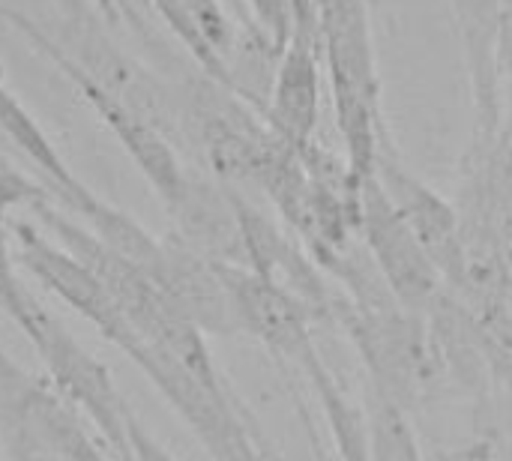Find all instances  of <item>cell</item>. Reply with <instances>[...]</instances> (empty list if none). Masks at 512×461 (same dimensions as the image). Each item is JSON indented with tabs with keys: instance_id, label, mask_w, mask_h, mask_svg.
Returning <instances> with one entry per match:
<instances>
[{
	"instance_id": "obj_17",
	"label": "cell",
	"mask_w": 512,
	"mask_h": 461,
	"mask_svg": "<svg viewBox=\"0 0 512 461\" xmlns=\"http://www.w3.org/2000/svg\"><path fill=\"white\" fill-rule=\"evenodd\" d=\"M498 66L501 81L512 84V0H498Z\"/></svg>"
},
{
	"instance_id": "obj_19",
	"label": "cell",
	"mask_w": 512,
	"mask_h": 461,
	"mask_svg": "<svg viewBox=\"0 0 512 461\" xmlns=\"http://www.w3.org/2000/svg\"><path fill=\"white\" fill-rule=\"evenodd\" d=\"M0 461H3V453H0Z\"/></svg>"
},
{
	"instance_id": "obj_12",
	"label": "cell",
	"mask_w": 512,
	"mask_h": 461,
	"mask_svg": "<svg viewBox=\"0 0 512 461\" xmlns=\"http://www.w3.org/2000/svg\"><path fill=\"white\" fill-rule=\"evenodd\" d=\"M153 3L159 15L168 21V27L174 30V36L204 66L210 81L234 90V72L228 57L237 45V33L222 0H153Z\"/></svg>"
},
{
	"instance_id": "obj_4",
	"label": "cell",
	"mask_w": 512,
	"mask_h": 461,
	"mask_svg": "<svg viewBox=\"0 0 512 461\" xmlns=\"http://www.w3.org/2000/svg\"><path fill=\"white\" fill-rule=\"evenodd\" d=\"M42 450L60 461H114L90 435L84 417L45 378L21 369L0 348V453Z\"/></svg>"
},
{
	"instance_id": "obj_14",
	"label": "cell",
	"mask_w": 512,
	"mask_h": 461,
	"mask_svg": "<svg viewBox=\"0 0 512 461\" xmlns=\"http://www.w3.org/2000/svg\"><path fill=\"white\" fill-rule=\"evenodd\" d=\"M363 461H423L411 414L372 387H369V423H366Z\"/></svg>"
},
{
	"instance_id": "obj_2",
	"label": "cell",
	"mask_w": 512,
	"mask_h": 461,
	"mask_svg": "<svg viewBox=\"0 0 512 461\" xmlns=\"http://www.w3.org/2000/svg\"><path fill=\"white\" fill-rule=\"evenodd\" d=\"M318 18L321 63L330 81V99L345 162L357 180L375 174L381 138L387 132L381 114V75L375 54V30L369 0H312Z\"/></svg>"
},
{
	"instance_id": "obj_16",
	"label": "cell",
	"mask_w": 512,
	"mask_h": 461,
	"mask_svg": "<svg viewBox=\"0 0 512 461\" xmlns=\"http://www.w3.org/2000/svg\"><path fill=\"white\" fill-rule=\"evenodd\" d=\"M447 461H512V441L501 432H492L489 438H480L471 447L453 453Z\"/></svg>"
},
{
	"instance_id": "obj_3",
	"label": "cell",
	"mask_w": 512,
	"mask_h": 461,
	"mask_svg": "<svg viewBox=\"0 0 512 461\" xmlns=\"http://www.w3.org/2000/svg\"><path fill=\"white\" fill-rule=\"evenodd\" d=\"M18 330L36 348L51 390L96 429L111 459L132 461L129 426L135 423V414L120 396L105 363H99L39 300H33Z\"/></svg>"
},
{
	"instance_id": "obj_7",
	"label": "cell",
	"mask_w": 512,
	"mask_h": 461,
	"mask_svg": "<svg viewBox=\"0 0 512 461\" xmlns=\"http://www.w3.org/2000/svg\"><path fill=\"white\" fill-rule=\"evenodd\" d=\"M375 180L393 201V207L402 213L432 264L438 267L444 285H459L468 276V243H465V225L462 213L450 207L432 186H426L417 174L408 171V165L399 159L390 129L381 138L378 159H375Z\"/></svg>"
},
{
	"instance_id": "obj_9",
	"label": "cell",
	"mask_w": 512,
	"mask_h": 461,
	"mask_svg": "<svg viewBox=\"0 0 512 461\" xmlns=\"http://www.w3.org/2000/svg\"><path fill=\"white\" fill-rule=\"evenodd\" d=\"M174 231L168 240L219 267H249L240 195L207 180L186 177L183 192L165 207Z\"/></svg>"
},
{
	"instance_id": "obj_20",
	"label": "cell",
	"mask_w": 512,
	"mask_h": 461,
	"mask_svg": "<svg viewBox=\"0 0 512 461\" xmlns=\"http://www.w3.org/2000/svg\"><path fill=\"white\" fill-rule=\"evenodd\" d=\"M510 87H512V84H510Z\"/></svg>"
},
{
	"instance_id": "obj_15",
	"label": "cell",
	"mask_w": 512,
	"mask_h": 461,
	"mask_svg": "<svg viewBox=\"0 0 512 461\" xmlns=\"http://www.w3.org/2000/svg\"><path fill=\"white\" fill-rule=\"evenodd\" d=\"M255 30L270 42L273 51L282 54L288 39L294 36L297 27L318 24L315 18V3L312 0H246Z\"/></svg>"
},
{
	"instance_id": "obj_6",
	"label": "cell",
	"mask_w": 512,
	"mask_h": 461,
	"mask_svg": "<svg viewBox=\"0 0 512 461\" xmlns=\"http://www.w3.org/2000/svg\"><path fill=\"white\" fill-rule=\"evenodd\" d=\"M12 255L15 267L24 270V276L39 282L48 294H54L60 303H66L72 312L90 321L102 333V339H108L123 354L132 348V327L126 324L108 288L96 279V273L87 264L69 255L60 243L48 240L33 225L12 222Z\"/></svg>"
},
{
	"instance_id": "obj_1",
	"label": "cell",
	"mask_w": 512,
	"mask_h": 461,
	"mask_svg": "<svg viewBox=\"0 0 512 461\" xmlns=\"http://www.w3.org/2000/svg\"><path fill=\"white\" fill-rule=\"evenodd\" d=\"M126 357L153 381L213 459L279 461L222 381L207 336L195 324L165 312L138 336Z\"/></svg>"
},
{
	"instance_id": "obj_18",
	"label": "cell",
	"mask_w": 512,
	"mask_h": 461,
	"mask_svg": "<svg viewBox=\"0 0 512 461\" xmlns=\"http://www.w3.org/2000/svg\"><path fill=\"white\" fill-rule=\"evenodd\" d=\"M129 450H132V461H174L168 456L165 447H159V444L141 429L138 420L129 426Z\"/></svg>"
},
{
	"instance_id": "obj_11",
	"label": "cell",
	"mask_w": 512,
	"mask_h": 461,
	"mask_svg": "<svg viewBox=\"0 0 512 461\" xmlns=\"http://www.w3.org/2000/svg\"><path fill=\"white\" fill-rule=\"evenodd\" d=\"M465 51L474 129H495L504 117V81L498 66V0H447Z\"/></svg>"
},
{
	"instance_id": "obj_5",
	"label": "cell",
	"mask_w": 512,
	"mask_h": 461,
	"mask_svg": "<svg viewBox=\"0 0 512 461\" xmlns=\"http://www.w3.org/2000/svg\"><path fill=\"white\" fill-rule=\"evenodd\" d=\"M357 234L384 285L408 312L423 315L438 303L444 279L375 174L360 180Z\"/></svg>"
},
{
	"instance_id": "obj_10",
	"label": "cell",
	"mask_w": 512,
	"mask_h": 461,
	"mask_svg": "<svg viewBox=\"0 0 512 461\" xmlns=\"http://www.w3.org/2000/svg\"><path fill=\"white\" fill-rule=\"evenodd\" d=\"M69 75L75 78V84H78L81 96L90 102V108L102 117V123L126 147V153L132 156V162L138 165V171L150 180V186L159 195V201L165 207H171L174 198L183 192L189 174L180 168V162L174 156V147L168 144L165 132H159L150 120H144L138 111H132L129 105H123L111 90H105L84 69H75L72 66Z\"/></svg>"
},
{
	"instance_id": "obj_8",
	"label": "cell",
	"mask_w": 512,
	"mask_h": 461,
	"mask_svg": "<svg viewBox=\"0 0 512 461\" xmlns=\"http://www.w3.org/2000/svg\"><path fill=\"white\" fill-rule=\"evenodd\" d=\"M261 117L267 129L294 150H303L315 141V129L321 120L318 24L297 27L282 48Z\"/></svg>"
},
{
	"instance_id": "obj_13",
	"label": "cell",
	"mask_w": 512,
	"mask_h": 461,
	"mask_svg": "<svg viewBox=\"0 0 512 461\" xmlns=\"http://www.w3.org/2000/svg\"><path fill=\"white\" fill-rule=\"evenodd\" d=\"M48 201V189L27 180L12 168H0V309L15 321V327L27 318L33 306V294L24 288L21 270L15 267L12 255V210L36 207Z\"/></svg>"
}]
</instances>
